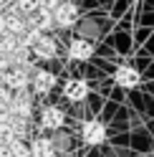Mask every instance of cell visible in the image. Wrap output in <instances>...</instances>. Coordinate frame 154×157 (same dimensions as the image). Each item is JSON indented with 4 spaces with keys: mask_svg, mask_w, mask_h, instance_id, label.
<instances>
[{
    "mask_svg": "<svg viewBox=\"0 0 154 157\" xmlns=\"http://www.w3.org/2000/svg\"><path fill=\"white\" fill-rule=\"evenodd\" d=\"M53 21L58 28H71L79 23V5L68 3V0H61V5L53 10Z\"/></svg>",
    "mask_w": 154,
    "mask_h": 157,
    "instance_id": "cell-1",
    "label": "cell"
},
{
    "mask_svg": "<svg viewBox=\"0 0 154 157\" xmlns=\"http://www.w3.org/2000/svg\"><path fill=\"white\" fill-rule=\"evenodd\" d=\"M28 74H31V71L23 68V66H10V68L3 74V84H5L10 91H23V89H28V84H31Z\"/></svg>",
    "mask_w": 154,
    "mask_h": 157,
    "instance_id": "cell-2",
    "label": "cell"
},
{
    "mask_svg": "<svg viewBox=\"0 0 154 157\" xmlns=\"http://www.w3.org/2000/svg\"><path fill=\"white\" fill-rule=\"evenodd\" d=\"M81 140L86 144H101L106 140V127H104L99 119H89L81 124Z\"/></svg>",
    "mask_w": 154,
    "mask_h": 157,
    "instance_id": "cell-3",
    "label": "cell"
},
{
    "mask_svg": "<svg viewBox=\"0 0 154 157\" xmlns=\"http://www.w3.org/2000/svg\"><path fill=\"white\" fill-rule=\"evenodd\" d=\"M10 112H13V117H23V119H31V112H33V96L28 94V89H23V91H13Z\"/></svg>",
    "mask_w": 154,
    "mask_h": 157,
    "instance_id": "cell-4",
    "label": "cell"
},
{
    "mask_svg": "<svg viewBox=\"0 0 154 157\" xmlns=\"http://www.w3.org/2000/svg\"><path fill=\"white\" fill-rule=\"evenodd\" d=\"M66 122V114L63 109H58V106H43L41 109V127L48 132H58L61 127Z\"/></svg>",
    "mask_w": 154,
    "mask_h": 157,
    "instance_id": "cell-5",
    "label": "cell"
},
{
    "mask_svg": "<svg viewBox=\"0 0 154 157\" xmlns=\"http://www.w3.org/2000/svg\"><path fill=\"white\" fill-rule=\"evenodd\" d=\"M94 56V43L89 41V38H73V41L68 43V58H73V61H89V58Z\"/></svg>",
    "mask_w": 154,
    "mask_h": 157,
    "instance_id": "cell-6",
    "label": "cell"
},
{
    "mask_svg": "<svg viewBox=\"0 0 154 157\" xmlns=\"http://www.w3.org/2000/svg\"><path fill=\"white\" fill-rule=\"evenodd\" d=\"M31 86L35 94H48L53 91L56 86V74L53 71H43V68H35L33 71V78H31Z\"/></svg>",
    "mask_w": 154,
    "mask_h": 157,
    "instance_id": "cell-7",
    "label": "cell"
},
{
    "mask_svg": "<svg viewBox=\"0 0 154 157\" xmlns=\"http://www.w3.org/2000/svg\"><path fill=\"white\" fill-rule=\"evenodd\" d=\"M63 96L68 101H83L86 96H89V84H86L83 78H68V81L63 84Z\"/></svg>",
    "mask_w": 154,
    "mask_h": 157,
    "instance_id": "cell-8",
    "label": "cell"
},
{
    "mask_svg": "<svg viewBox=\"0 0 154 157\" xmlns=\"http://www.w3.org/2000/svg\"><path fill=\"white\" fill-rule=\"evenodd\" d=\"M114 81H116L121 89H134V86H139L141 76H139L137 68H131V66H119L116 71H114Z\"/></svg>",
    "mask_w": 154,
    "mask_h": 157,
    "instance_id": "cell-9",
    "label": "cell"
},
{
    "mask_svg": "<svg viewBox=\"0 0 154 157\" xmlns=\"http://www.w3.org/2000/svg\"><path fill=\"white\" fill-rule=\"evenodd\" d=\"M31 51L38 56V58H56V53H58V43H56L53 36L43 33L41 38H38V43L31 48Z\"/></svg>",
    "mask_w": 154,
    "mask_h": 157,
    "instance_id": "cell-10",
    "label": "cell"
},
{
    "mask_svg": "<svg viewBox=\"0 0 154 157\" xmlns=\"http://www.w3.org/2000/svg\"><path fill=\"white\" fill-rule=\"evenodd\" d=\"M31 157H56V147L51 137H35L31 142Z\"/></svg>",
    "mask_w": 154,
    "mask_h": 157,
    "instance_id": "cell-11",
    "label": "cell"
},
{
    "mask_svg": "<svg viewBox=\"0 0 154 157\" xmlns=\"http://www.w3.org/2000/svg\"><path fill=\"white\" fill-rule=\"evenodd\" d=\"M8 147H10L13 157H31V144H28L25 140H13Z\"/></svg>",
    "mask_w": 154,
    "mask_h": 157,
    "instance_id": "cell-12",
    "label": "cell"
},
{
    "mask_svg": "<svg viewBox=\"0 0 154 157\" xmlns=\"http://www.w3.org/2000/svg\"><path fill=\"white\" fill-rule=\"evenodd\" d=\"M28 122H31V119H23V117H13L10 127H13V132H15L18 140H25V134H28Z\"/></svg>",
    "mask_w": 154,
    "mask_h": 157,
    "instance_id": "cell-13",
    "label": "cell"
},
{
    "mask_svg": "<svg viewBox=\"0 0 154 157\" xmlns=\"http://www.w3.org/2000/svg\"><path fill=\"white\" fill-rule=\"evenodd\" d=\"M15 8L20 10L23 15H31L41 8V0H15Z\"/></svg>",
    "mask_w": 154,
    "mask_h": 157,
    "instance_id": "cell-14",
    "label": "cell"
},
{
    "mask_svg": "<svg viewBox=\"0 0 154 157\" xmlns=\"http://www.w3.org/2000/svg\"><path fill=\"white\" fill-rule=\"evenodd\" d=\"M81 38H89V41H91V38H96V36H99V25H96V23H91V21H86L83 25H81Z\"/></svg>",
    "mask_w": 154,
    "mask_h": 157,
    "instance_id": "cell-15",
    "label": "cell"
},
{
    "mask_svg": "<svg viewBox=\"0 0 154 157\" xmlns=\"http://www.w3.org/2000/svg\"><path fill=\"white\" fill-rule=\"evenodd\" d=\"M51 140H53L56 152H66V150H68V144H71V140L66 134H56V137H51Z\"/></svg>",
    "mask_w": 154,
    "mask_h": 157,
    "instance_id": "cell-16",
    "label": "cell"
},
{
    "mask_svg": "<svg viewBox=\"0 0 154 157\" xmlns=\"http://www.w3.org/2000/svg\"><path fill=\"white\" fill-rule=\"evenodd\" d=\"M61 5V0H41V8H43V10H56V8H58Z\"/></svg>",
    "mask_w": 154,
    "mask_h": 157,
    "instance_id": "cell-17",
    "label": "cell"
},
{
    "mask_svg": "<svg viewBox=\"0 0 154 157\" xmlns=\"http://www.w3.org/2000/svg\"><path fill=\"white\" fill-rule=\"evenodd\" d=\"M0 157H13V152H10V147L0 144Z\"/></svg>",
    "mask_w": 154,
    "mask_h": 157,
    "instance_id": "cell-18",
    "label": "cell"
},
{
    "mask_svg": "<svg viewBox=\"0 0 154 157\" xmlns=\"http://www.w3.org/2000/svg\"><path fill=\"white\" fill-rule=\"evenodd\" d=\"M63 157H73V155H63Z\"/></svg>",
    "mask_w": 154,
    "mask_h": 157,
    "instance_id": "cell-19",
    "label": "cell"
}]
</instances>
